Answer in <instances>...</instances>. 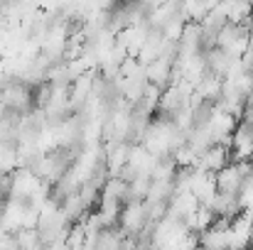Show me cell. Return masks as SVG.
Masks as SVG:
<instances>
[{"label": "cell", "instance_id": "cell-1", "mask_svg": "<svg viewBox=\"0 0 253 250\" xmlns=\"http://www.w3.org/2000/svg\"><path fill=\"white\" fill-rule=\"evenodd\" d=\"M249 172H251V162H229L221 172L214 174V179H216V194L239 196V191H241Z\"/></svg>", "mask_w": 253, "mask_h": 250}, {"label": "cell", "instance_id": "cell-2", "mask_svg": "<svg viewBox=\"0 0 253 250\" xmlns=\"http://www.w3.org/2000/svg\"><path fill=\"white\" fill-rule=\"evenodd\" d=\"M42 189V181H40V177L32 172V169H27V167H20V169H15L12 174H10V199H17V201H30L37 191Z\"/></svg>", "mask_w": 253, "mask_h": 250}, {"label": "cell", "instance_id": "cell-3", "mask_svg": "<svg viewBox=\"0 0 253 250\" xmlns=\"http://www.w3.org/2000/svg\"><path fill=\"white\" fill-rule=\"evenodd\" d=\"M189 191L199 201V206H211V201L216 196V179H214V174H209L204 169H192L189 172Z\"/></svg>", "mask_w": 253, "mask_h": 250}, {"label": "cell", "instance_id": "cell-4", "mask_svg": "<svg viewBox=\"0 0 253 250\" xmlns=\"http://www.w3.org/2000/svg\"><path fill=\"white\" fill-rule=\"evenodd\" d=\"M0 103L12 110V113H22L32 106V91L27 88V83L22 81H12L5 83L2 91H0Z\"/></svg>", "mask_w": 253, "mask_h": 250}, {"label": "cell", "instance_id": "cell-5", "mask_svg": "<svg viewBox=\"0 0 253 250\" xmlns=\"http://www.w3.org/2000/svg\"><path fill=\"white\" fill-rule=\"evenodd\" d=\"M118 221H121L123 233H140L143 228H148V209H145V201H128V204H123ZM150 226H153V223H150Z\"/></svg>", "mask_w": 253, "mask_h": 250}, {"label": "cell", "instance_id": "cell-6", "mask_svg": "<svg viewBox=\"0 0 253 250\" xmlns=\"http://www.w3.org/2000/svg\"><path fill=\"white\" fill-rule=\"evenodd\" d=\"M231 152L234 162H249L253 157V125L236 123V130L231 133Z\"/></svg>", "mask_w": 253, "mask_h": 250}, {"label": "cell", "instance_id": "cell-7", "mask_svg": "<svg viewBox=\"0 0 253 250\" xmlns=\"http://www.w3.org/2000/svg\"><path fill=\"white\" fill-rule=\"evenodd\" d=\"M226 165H229V147L211 145L209 150H204V152L199 155L194 169H204V172H209V174H216V172H221Z\"/></svg>", "mask_w": 253, "mask_h": 250}, {"label": "cell", "instance_id": "cell-8", "mask_svg": "<svg viewBox=\"0 0 253 250\" xmlns=\"http://www.w3.org/2000/svg\"><path fill=\"white\" fill-rule=\"evenodd\" d=\"M128 143H113L111 147H108V160H106V167H108V174H111V179H116L121 172H123V167L128 165Z\"/></svg>", "mask_w": 253, "mask_h": 250}, {"label": "cell", "instance_id": "cell-9", "mask_svg": "<svg viewBox=\"0 0 253 250\" xmlns=\"http://www.w3.org/2000/svg\"><path fill=\"white\" fill-rule=\"evenodd\" d=\"M216 221V216L211 214V209L209 206H199L187 221H184V226H187V231L189 233H204V231H209L211 228V223Z\"/></svg>", "mask_w": 253, "mask_h": 250}, {"label": "cell", "instance_id": "cell-10", "mask_svg": "<svg viewBox=\"0 0 253 250\" xmlns=\"http://www.w3.org/2000/svg\"><path fill=\"white\" fill-rule=\"evenodd\" d=\"M214 7H216V2H184V5H179V17L184 22L199 25Z\"/></svg>", "mask_w": 253, "mask_h": 250}, {"label": "cell", "instance_id": "cell-11", "mask_svg": "<svg viewBox=\"0 0 253 250\" xmlns=\"http://www.w3.org/2000/svg\"><path fill=\"white\" fill-rule=\"evenodd\" d=\"M179 108H184V98H182V93L177 91V86H168V88L163 91L160 101H158V110H160L163 115H174Z\"/></svg>", "mask_w": 253, "mask_h": 250}, {"label": "cell", "instance_id": "cell-12", "mask_svg": "<svg viewBox=\"0 0 253 250\" xmlns=\"http://www.w3.org/2000/svg\"><path fill=\"white\" fill-rule=\"evenodd\" d=\"M184 25H187V22H184V20L179 17V12H177V17H172L168 25L160 30L163 39H165V42H174V44H177V42H179V37H182V32H184Z\"/></svg>", "mask_w": 253, "mask_h": 250}, {"label": "cell", "instance_id": "cell-13", "mask_svg": "<svg viewBox=\"0 0 253 250\" xmlns=\"http://www.w3.org/2000/svg\"><path fill=\"white\" fill-rule=\"evenodd\" d=\"M241 118H244V123L253 125V106H246V108H244V115H241Z\"/></svg>", "mask_w": 253, "mask_h": 250}, {"label": "cell", "instance_id": "cell-14", "mask_svg": "<svg viewBox=\"0 0 253 250\" xmlns=\"http://www.w3.org/2000/svg\"><path fill=\"white\" fill-rule=\"evenodd\" d=\"M246 184H251L253 186V162H251V172H249V177H246Z\"/></svg>", "mask_w": 253, "mask_h": 250}]
</instances>
